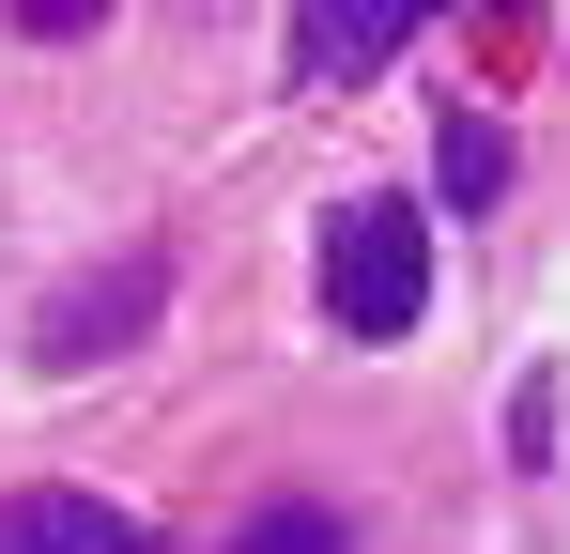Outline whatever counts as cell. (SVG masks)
Listing matches in <instances>:
<instances>
[{"instance_id":"1","label":"cell","mask_w":570,"mask_h":554,"mask_svg":"<svg viewBox=\"0 0 570 554\" xmlns=\"http://www.w3.org/2000/svg\"><path fill=\"white\" fill-rule=\"evenodd\" d=\"M324 308H340L355 339H416V308H432L416 200H340V216H324Z\"/></svg>"},{"instance_id":"6","label":"cell","mask_w":570,"mask_h":554,"mask_svg":"<svg viewBox=\"0 0 570 554\" xmlns=\"http://www.w3.org/2000/svg\"><path fill=\"white\" fill-rule=\"evenodd\" d=\"M232 554H355V524L324 508V493H293V508H247V540Z\"/></svg>"},{"instance_id":"3","label":"cell","mask_w":570,"mask_h":554,"mask_svg":"<svg viewBox=\"0 0 570 554\" xmlns=\"http://www.w3.org/2000/svg\"><path fill=\"white\" fill-rule=\"evenodd\" d=\"M0 554H155V524H139L124 493L31 477V493H0Z\"/></svg>"},{"instance_id":"4","label":"cell","mask_w":570,"mask_h":554,"mask_svg":"<svg viewBox=\"0 0 570 554\" xmlns=\"http://www.w3.org/2000/svg\"><path fill=\"white\" fill-rule=\"evenodd\" d=\"M416 16H432V0H308V16H293V78H371V62L416 47Z\"/></svg>"},{"instance_id":"2","label":"cell","mask_w":570,"mask_h":554,"mask_svg":"<svg viewBox=\"0 0 570 554\" xmlns=\"http://www.w3.org/2000/svg\"><path fill=\"white\" fill-rule=\"evenodd\" d=\"M155 308H170V263H155V247H108V263L78 277L47 324H31V355H47V369H94V355H124Z\"/></svg>"},{"instance_id":"7","label":"cell","mask_w":570,"mask_h":554,"mask_svg":"<svg viewBox=\"0 0 570 554\" xmlns=\"http://www.w3.org/2000/svg\"><path fill=\"white\" fill-rule=\"evenodd\" d=\"M0 16H16V31H31V47H78V31H94L108 0H0Z\"/></svg>"},{"instance_id":"5","label":"cell","mask_w":570,"mask_h":554,"mask_svg":"<svg viewBox=\"0 0 570 554\" xmlns=\"http://www.w3.org/2000/svg\"><path fill=\"white\" fill-rule=\"evenodd\" d=\"M432 185H448V200H463V216H493V200H509V139H493V123H432Z\"/></svg>"}]
</instances>
